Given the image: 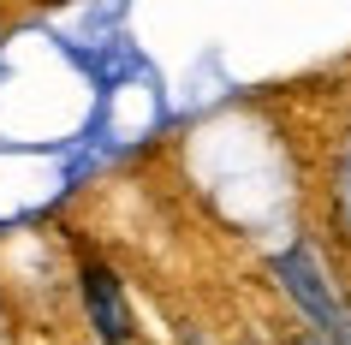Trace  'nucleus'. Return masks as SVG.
I'll use <instances>...</instances> for the list:
<instances>
[{"label": "nucleus", "instance_id": "1", "mask_svg": "<svg viewBox=\"0 0 351 345\" xmlns=\"http://www.w3.org/2000/svg\"><path fill=\"white\" fill-rule=\"evenodd\" d=\"M274 280L292 292V304L304 309V316H310V322L322 327L328 340L346 327V309H339V298L328 292V280H322V268H315V256H310V250H286V256H274Z\"/></svg>", "mask_w": 351, "mask_h": 345}, {"label": "nucleus", "instance_id": "2", "mask_svg": "<svg viewBox=\"0 0 351 345\" xmlns=\"http://www.w3.org/2000/svg\"><path fill=\"white\" fill-rule=\"evenodd\" d=\"M84 304H90V322L101 333V345H131V309H125V286H119L113 268L84 262Z\"/></svg>", "mask_w": 351, "mask_h": 345}, {"label": "nucleus", "instance_id": "3", "mask_svg": "<svg viewBox=\"0 0 351 345\" xmlns=\"http://www.w3.org/2000/svg\"><path fill=\"white\" fill-rule=\"evenodd\" d=\"M333 345H351V316H346V327H339V333H333Z\"/></svg>", "mask_w": 351, "mask_h": 345}, {"label": "nucleus", "instance_id": "4", "mask_svg": "<svg viewBox=\"0 0 351 345\" xmlns=\"http://www.w3.org/2000/svg\"><path fill=\"white\" fill-rule=\"evenodd\" d=\"M298 345H333V340H315V333H304V340H298Z\"/></svg>", "mask_w": 351, "mask_h": 345}, {"label": "nucleus", "instance_id": "5", "mask_svg": "<svg viewBox=\"0 0 351 345\" xmlns=\"http://www.w3.org/2000/svg\"><path fill=\"white\" fill-rule=\"evenodd\" d=\"M191 345H203V340H197V333H191Z\"/></svg>", "mask_w": 351, "mask_h": 345}]
</instances>
